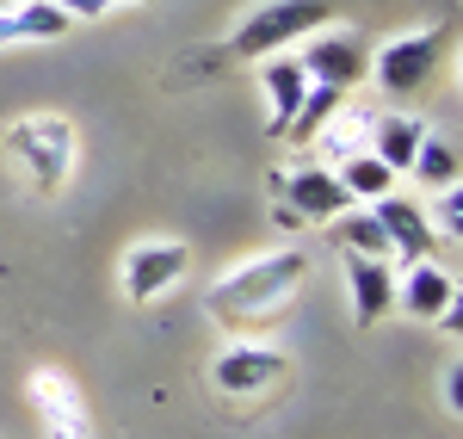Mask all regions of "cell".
Masks as SVG:
<instances>
[{
	"label": "cell",
	"instance_id": "6da1fadb",
	"mask_svg": "<svg viewBox=\"0 0 463 439\" xmlns=\"http://www.w3.org/2000/svg\"><path fill=\"white\" fill-rule=\"evenodd\" d=\"M309 279V254H260V260H241L235 272H222L211 291H204V310L229 329H248V322H272L285 310L297 285Z\"/></svg>",
	"mask_w": 463,
	"mask_h": 439
},
{
	"label": "cell",
	"instance_id": "7a4b0ae2",
	"mask_svg": "<svg viewBox=\"0 0 463 439\" xmlns=\"http://www.w3.org/2000/svg\"><path fill=\"white\" fill-rule=\"evenodd\" d=\"M6 155L25 167L32 192L56 198L69 186V167H74V124L62 111H32L19 124H6Z\"/></svg>",
	"mask_w": 463,
	"mask_h": 439
},
{
	"label": "cell",
	"instance_id": "3957f363",
	"mask_svg": "<svg viewBox=\"0 0 463 439\" xmlns=\"http://www.w3.org/2000/svg\"><path fill=\"white\" fill-rule=\"evenodd\" d=\"M445 50H451V25H420V32H402V37H390V43H377V50H371L364 81H377L390 100H414L432 74H439Z\"/></svg>",
	"mask_w": 463,
	"mask_h": 439
},
{
	"label": "cell",
	"instance_id": "277c9868",
	"mask_svg": "<svg viewBox=\"0 0 463 439\" xmlns=\"http://www.w3.org/2000/svg\"><path fill=\"white\" fill-rule=\"evenodd\" d=\"M327 19H334V0H272V6H253V19H241L235 37H229V56L253 62V56L290 50L297 37H309Z\"/></svg>",
	"mask_w": 463,
	"mask_h": 439
},
{
	"label": "cell",
	"instance_id": "5b68a950",
	"mask_svg": "<svg viewBox=\"0 0 463 439\" xmlns=\"http://www.w3.org/2000/svg\"><path fill=\"white\" fill-rule=\"evenodd\" d=\"M290 56L303 62V74L309 81H321V87H340V93H353L358 81H364V69H371V43L358 32H346V25H316L309 37H297L290 43Z\"/></svg>",
	"mask_w": 463,
	"mask_h": 439
},
{
	"label": "cell",
	"instance_id": "8992f818",
	"mask_svg": "<svg viewBox=\"0 0 463 439\" xmlns=\"http://www.w3.org/2000/svg\"><path fill=\"white\" fill-rule=\"evenodd\" d=\"M290 377V353H279V347H260V340H235L229 353H216L211 366V384L222 390V396H266V390H279Z\"/></svg>",
	"mask_w": 463,
	"mask_h": 439
},
{
	"label": "cell",
	"instance_id": "52a82bcc",
	"mask_svg": "<svg viewBox=\"0 0 463 439\" xmlns=\"http://www.w3.org/2000/svg\"><path fill=\"white\" fill-rule=\"evenodd\" d=\"M192 272V248L185 242H137L124 266H118V285L130 303H155V297H167Z\"/></svg>",
	"mask_w": 463,
	"mask_h": 439
},
{
	"label": "cell",
	"instance_id": "ba28073f",
	"mask_svg": "<svg viewBox=\"0 0 463 439\" xmlns=\"http://www.w3.org/2000/svg\"><path fill=\"white\" fill-rule=\"evenodd\" d=\"M272 186L285 192V205L297 211L303 223H334L353 198H346V186L334 167H321V161H303V167H290V174H272Z\"/></svg>",
	"mask_w": 463,
	"mask_h": 439
},
{
	"label": "cell",
	"instance_id": "9c48e42d",
	"mask_svg": "<svg viewBox=\"0 0 463 439\" xmlns=\"http://www.w3.org/2000/svg\"><path fill=\"white\" fill-rule=\"evenodd\" d=\"M445 303H458V272L439 266V260H408L395 266V310L414 316V322H432Z\"/></svg>",
	"mask_w": 463,
	"mask_h": 439
},
{
	"label": "cell",
	"instance_id": "30bf717a",
	"mask_svg": "<svg viewBox=\"0 0 463 439\" xmlns=\"http://www.w3.org/2000/svg\"><path fill=\"white\" fill-rule=\"evenodd\" d=\"M371 211H377L383 235H390L395 266H408V260H432V254H439V235H432V223H427V205H414V198H402V192H383V198H377Z\"/></svg>",
	"mask_w": 463,
	"mask_h": 439
},
{
	"label": "cell",
	"instance_id": "8fae6325",
	"mask_svg": "<svg viewBox=\"0 0 463 439\" xmlns=\"http://www.w3.org/2000/svg\"><path fill=\"white\" fill-rule=\"evenodd\" d=\"M346 291H353V322L358 329H377L395 310V260L346 254Z\"/></svg>",
	"mask_w": 463,
	"mask_h": 439
},
{
	"label": "cell",
	"instance_id": "7c38bea8",
	"mask_svg": "<svg viewBox=\"0 0 463 439\" xmlns=\"http://www.w3.org/2000/svg\"><path fill=\"white\" fill-rule=\"evenodd\" d=\"M260 87H266V130L272 137H285V124L297 118V106H303V93H309V74H303V62L297 56H285V50H272L266 62H260Z\"/></svg>",
	"mask_w": 463,
	"mask_h": 439
},
{
	"label": "cell",
	"instance_id": "4fadbf2b",
	"mask_svg": "<svg viewBox=\"0 0 463 439\" xmlns=\"http://www.w3.org/2000/svg\"><path fill=\"white\" fill-rule=\"evenodd\" d=\"M69 25L74 19L56 0H19V6L0 13V50H13V43H50V37H62Z\"/></svg>",
	"mask_w": 463,
	"mask_h": 439
},
{
	"label": "cell",
	"instance_id": "5bb4252c",
	"mask_svg": "<svg viewBox=\"0 0 463 439\" xmlns=\"http://www.w3.org/2000/svg\"><path fill=\"white\" fill-rule=\"evenodd\" d=\"M427 130L432 124L414 118V111H377V124H371V155H377L390 174H408V161H414V148H420Z\"/></svg>",
	"mask_w": 463,
	"mask_h": 439
},
{
	"label": "cell",
	"instance_id": "9a60e30c",
	"mask_svg": "<svg viewBox=\"0 0 463 439\" xmlns=\"http://www.w3.org/2000/svg\"><path fill=\"white\" fill-rule=\"evenodd\" d=\"M371 124H377V111H371V106L340 100L334 118L316 130V148H321V155H334V161H346V155H358V148H371Z\"/></svg>",
	"mask_w": 463,
	"mask_h": 439
},
{
	"label": "cell",
	"instance_id": "2e32d148",
	"mask_svg": "<svg viewBox=\"0 0 463 439\" xmlns=\"http://www.w3.org/2000/svg\"><path fill=\"white\" fill-rule=\"evenodd\" d=\"M327 229H334V242H340V254H371V260H395L390 254V235H383V223H377V211H371V205H346V211H340V217L327 223Z\"/></svg>",
	"mask_w": 463,
	"mask_h": 439
},
{
	"label": "cell",
	"instance_id": "e0dca14e",
	"mask_svg": "<svg viewBox=\"0 0 463 439\" xmlns=\"http://www.w3.org/2000/svg\"><path fill=\"white\" fill-rule=\"evenodd\" d=\"M334 174H340V186H346V198H353V205H377L383 192H395V174L383 167V161H377V155H371V148L346 155Z\"/></svg>",
	"mask_w": 463,
	"mask_h": 439
},
{
	"label": "cell",
	"instance_id": "ac0fdd59",
	"mask_svg": "<svg viewBox=\"0 0 463 439\" xmlns=\"http://www.w3.org/2000/svg\"><path fill=\"white\" fill-rule=\"evenodd\" d=\"M408 174L427 186V192L458 186V143H451V137H439V130H427L420 148H414V161H408Z\"/></svg>",
	"mask_w": 463,
	"mask_h": 439
},
{
	"label": "cell",
	"instance_id": "d6986e66",
	"mask_svg": "<svg viewBox=\"0 0 463 439\" xmlns=\"http://www.w3.org/2000/svg\"><path fill=\"white\" fill-rule=\"evenodd\" d=\"M346 93L340 87H321V81H309V93H303V106H297V118L285 124V137L290 143H316V130L334 118V106H340Z\"/></svg>",
	"mask_w": 463,
	"mask_h": 439
},
{
	"label": "cell",
	"instance_id": "ffe728a7",
	"mask_svg": "<svg viewBox=\"0 0 463 439\" xmlns=\"http://www.w3.org/2000/svg\"><path fill=\"white\" fill-rule=\"evenodd\" d=\"M32 403H37V415H56V408H80V390H74V377L69 371H56V366H43V371H32Z\"/></svg>",
	"mask_w": 463,
	"mask_h": 439
},
{
	"label": "cell",
	"instance_id": "44dd1931",
	"mask_svg": "<svg viewBox=\"0 0 463 439\" xmlns=\"http://www.w3.org/2000/svg\"><path fill=\"white\" fill-rule=\"evenodd\" d=\"M427 223H432V235H439V248H458L463 242V192L458 186L439 192V205L427 211Z\"/></svg>",
	"mask_w": 463,
	"mask_h": 439
},
{
	"label": "cell",
	"instance_id": "7402d4cb",
	"mask_svg": "<svg viewBox=\"0 0 463 439\" xmlns=\"http://www.w3.org/2000/svg\"><path fill=\"white\" fill-rule=\"evenodd\" d=\"M43 421V439H93V415L80 408H56V415H37Z\"/></svg>",
	"mask_w": 463,
	"mask_h": 439
},
{
	"label": "cell",
	"instance_id": "603a6c76",
	"mask_svg": "<svg viewBox=\"0 0 463 439\" xmlns=\"http://www.w3.org/2000/svg\"><path fill=\"white\" fill-rule=\"evenodd\" d=\"M69 19H99V13H111V6H148V0H56Z\"/></svg>",
	"mask_w": 463,
	"mask_h": 439
},
{
	"label": "cell",
	"instance_id": "cb8c5ba5",
	"mask_svg": "<svg viewBox=\"0 0 463 439\" xmlns=\"http://www.w3.org/2000/svg\"><path fill=\"white\" fill-rule=\"evenodd\" d=\"M439 390H445V408H451V415H463V371H458V359L445 366V384H439Z\"/></svg>",
	"mask_w": 463,
	"mask_h": 439
},
{
	"label": "cell",
	"instance_id": "d4e9b609",
	"mask_svg": "<svg viewBox=\"0 0 463 439\" xmlns=\"http://www.w3.org/2000/svg\"><path fill=\"white\" fill-rule=\"evenodd\" d=\"M272 223H279V229H290V235H297V229H303V217H297V211H290L285 198H279V211H272Z\"/></svg>",
	"mask_w": 463,
	"mask_h": 439
},
{
	"label": "cell",
	"instance_id": "484cf974",
	"mask_svg": "<svg viewBox=\"0 0 463 439\" xmlns=\"http://www.w3.org/2000/svg\"><path fill=\"white\" fill-rule=\"evenodd\" d=\"M6 6H19V0H0V13H6Z\"/></svg>",
	"mask_w": 463,
	"mask_h": 439
}]
</instances>
